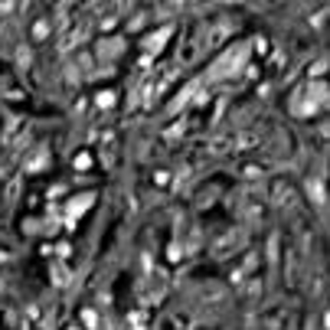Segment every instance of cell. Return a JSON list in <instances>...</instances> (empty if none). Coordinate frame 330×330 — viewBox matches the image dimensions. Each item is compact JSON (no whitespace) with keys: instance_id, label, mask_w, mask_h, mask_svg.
I'll return each instance as SVG.
<instances>
[{"instance_id":"1","label":"cell","mask_w":330,"mask_h":330,"mask_svg":"<svg viewBox=\"0 0 330 330\" xmlns=\"http://www.w3.org/2000/svg\"><path fill=\"white\" fill-rule=\"evenodd\" d=\"M245 56H248V46H232L213 69H209V82H219V79H226V76H235V72L245 66Z\"/></svg>"},{"instance_id":"2","label":"cell","mask_w":330,"mask_h":330,"mask_svg":"<svg viewBox=\"0 0 330 330\" xmlns=\"http://www.w3.org/2000/svg\"><path fill=\"white\" fill-rule=\"evenodd\" d=\"M232 206L239 209V216L245 222H258L265 213V196H261V190H242L239 200H232Z\"/></svg>"},{"instance_id":"3","label":"cell","mask_w":330,"mask_h":330,"mask_svg":"<svg viewBox=\"0 0 330 330\" xmlns=\"http://www.w3.org/2000/svg\"><path fill=\"white\" fill-rule=\"evenodd\" d=\"M245 245V232L242 229H226L222 235H216L213 245H209V252H213V258H226V255H232L235 248Z\"/></svg>"},{"instance_id":"4","label":"cell","mask_w":330,"mask_h":330,"mask_svg":"<svg viewBox=\"0 0 330 330\" xmlns=\"http://www.w3.org/2000/svg\"><path fill=\"white\" fill-rule=\"evenodd\" d=\"M268 196L278 209H294L297 206V193H294V186H288V180H275Z\"/></svg>"},{"instance_id":"5","label":"cell","mask_w":330,"mask_h":330,"mask_svg":"<svg viewBox=\"0 0 330 330\" xmlns=\"http://www.w3.org/2000/svg\"><path fill=\"white\" fill-rule=\"evenodd\" d=\"M85 36H89V20H79L76 27L62 30V36H59V53H69L72 46H79V43H85Z\"/></svg>"},{"instance_id":"6","label":"cell","mask_w":330,"mask_h":330,"mask_svg":"<svg viewBox=\"0 0 330 330\" xmlns=\"http://www.w3.org/2000/svg\"><path fill=\"white\" fill-rule=\"evenodd\" d=\"M160 294H164V275H160V271H151V275L144 278V284L138 288V297H141V304H151V301H157Z\"/></svg>"},{"instance_id":"7","label":"cell","mask_w":330,"mask_h":330,"mask_svg":"<svg viewBox=\"0 0 330 330\" xmlns=\"http://www.w3.org/2000/svg\"><path fill=\"white\" fill-rule=\"evenodd\" d=\"M261 327L265 330H288L291 327V310L275 307V310H268V314H261Z\"/></svg>"},{"instance_id":"8","label":"cell","mask_w":330,"mask_h":330,"mask_svg":"<svg viewBox=\"0 0 330 330\" xmlns=\"http://www.w3.org/2000/svg\"><path fill=\"white\" fill-rule=\"evenodd\" d=\"M317 108H320V105L314 102V95H307V89L294 92V98H291V111H294V115H314Z\"/></svg>"},{"instance_id":"9","label":"cell","mask_w":330,"mask_h":330,"mask_svg":"<svg viewBox=\"0 0 330 330\" xmlns=\"http://www.w3.org/2000/svg\"><path fill=\"white\" fill-rule=\"evenodd\" d=\"M232 144H235V151H252V147L261 144V131H255V128L239 131V134H232Z\"/></svg>"},{"instance_id":"10","label":"cell","mask_w":330,"mask_h":330,"mask_svg":"<svg viewBox=\"0 0 330 330\" xmlns=\"http://www.w3.org/2000/svg\"><path fill=\"white\" fill-rule=\"evenodd\" d=\"M92 200H95V196H92V193H85V196H79L76 203H69V213H66V226L76 229V216H82L85 209L92 206Z\"/></svg>"},{"instance_id":"11","label":"cell","mask_w":330,"mask_h":330,"mask_svg":"<svg viewBox=\"0 0 330 330\" xmlns=\"http://www.w3.org/2000/svg\"><path fill=\"white\" fill-rule=\"evenodd\" d=\"M167 36H170V27H160L157 33H151V36L144 40V49H147V53H160V49H164V40H167Z\"/></svg>"},{"instance_id":"12","label":"cell","mask_w":330,"mask_h":330,"mask_svg":"<svg viewBox=\"0 0 330 330\" xmlns=\"http://www.w3.org/2000/svg\"><path fill=\"white\" fill-rule=\"evenodd\" d=\"M46 164H49V151H46V147H36V151H33V157H27V173L43 170Z\"/></svg>"},{"instance_id":"13","label":"cell","mask_w":330,"mask_h":330,"mask_svg":"<svg viewBox=\"0 0 330 330\" xmlns=\"http://www.w3.org/2000/svg\"><path fill=\"white\" fill-rule=\"evenodd\" d=\"M307 193H310V200H314L317 206H323V203H327V196H323V183H320V177H310V180H307Z\"/></svg>"},{"instance_id":"14","label":"cell","mask_w":330,"mask_h":330,"mask_svg":"<svg viewBox=\"0 0 330 330\" xmlns=\"http://www.w3.org/2000/svg\"><path fill=\"white\" fill-rule=\"evenodd\" d=\"M196 89H200V82H190L183 92H180V98H173V105H170V111H180L186 102H190V95H196Z\"/></svg>"},{"instance_id":"15","label":"cell","mask_w":330,"mask_h":330,"mask_svg":"<svg viewBox=\"0 0 330 330\" xmlns=\"http://www.w3.org/2000/svg\"><path fill=\"white\" fill-rule=\"evenodd\" d=\"M121 49H124V46H121V40H105L102 46H98V53H102V59H115Z\"/></svg>"},{"instance_id":"16","label":"cell","mask_w":330,"mask_h":330,"mask_svg":"<svg viewBox=\"0 0 330 330\" xmlns=\"http://www.w3.org/2000/svg\"><path fill=\"white\" fill-rule=\"evenodd\" d=\"M232 134H229V138H216L213 141V144H209V154H229V151H232Z\"/></svg>"},{"instance_id":"17","label":"cell","mask_w":330,"mask_h":330,"mask_svg":"<svg viewBox=\"0 0 330 330\" xmlns=\"http://www.w3.org/2000/svg\"><path fill=\"white\" fill-rule=\"evenodd\" d=\"M20 128H23V121H20V118H10V121H7V131H4V141L10 144V141H14V134H17Z\"/></svg>"},{"instance_id":"18","label":"cell","mask_w":330,"mask_h":330,"mask_svg":"<svg viewBox=\"0 0 330 330\" xmlns=\"http://www.w3.org/2000/svg\"><path fill=\"white\" fill-rule=\"evenodd\" d=\"M49 30H53V27H49V20L43 17V20H36V27H33V36H36V40H46V36H49Z\"/></svg>"},{"instance_id":"19","label":"cell","mask_w":330,"mask_h":330,"mask_svg":"<svg viewBox=\"0 0 330 330\" xmlns=\"http://www.w3.org/2000/svg\"><path fill=\"white\" fill-rule=\"evenodd\" d=\"M53 281L56 284H69V268H66V265H56V268H53Z\"/></svg>"},{"instance_id":"20","label":"cell","mask_w":330,"mask_h":330,"mask_svg":"<svg viewBox=\"0 0 330 330\" xmlns=\"http://www.w3.org/2000/svg\"><path fill=\"white\" fill-rule=\"evenodd\" d=\"M261 294V278H252V281L245 284V297L252 301V297H258Z\"/></svg>"},{"instance_id":"21","label":"cell","mask_w":330,"mask_h":330,"mask_svg":"<svg viewBox=\"0 0 330 330\" xmlns=\"http://www.w3.org/2000/svg\"><path fill=\"white\" fill-rule=\"evenodd\" d=\"M95 105H98V108H111V105H115V92H98Z\"/></svg>"},{"instance_id":"22","label":"cell","mask_w":330,"mask_h":330,"mask_svg":"<svg viewBox=\"0 0 330 330\" xmlns=\"http://www.w3.org/2000/svg\"><path fill=\"white\" fill-rule=\"evenodd\" d=\"M89 164H92L89 154H79V157H76V170H89Z\"/></svg>"},{"instance_id":"23","label":"cell","mask_w":330,"mask_h":330,"mask_svg":"<svg viewBox=\"0 0 330 330\" xmlns=\"http://www.w3.org/2000/svg\"><path fill=\"white\" fill-rule=\"evenodd\" d=\"M17 59H20V66H23V69H27V66H30V49H27V46H23V49H20V53H17Z\"/></svg>"},{"instance_id":"24","label":"cell","mask_w":330,"mask_h":330,"mask_svg":"<svg viewBox=\"0 0 330 330\" xmlns=\"http://www.w3.org/2000/svg\"><path fill=\"white\" fill-rule=\"evenodd\" d=\"M82 320H85V327H95V323H98V317L92 314V310H85V314H82Z\"/></svg>"},{"instance_id":"25","label":"cell","mask_w":330,"mask_h":330,"mask_svg":"<svg viewBox=\"0 0 330 330\" xmlns=\"http://www.w3.org/2000/svg\"><path fill=\"white\" fill-rule=\"evenodd\" d=\"M17 193H20V183H17V180H14V183L7 186V200H17Z\"/></svg>"},{"instance_id":"26","label":"cell","mask_w":330,"mask_h":330,"mask_svg":"<svg viewBox=\"0 0 330 330\" xmlns=\"http://www.w3.org/2000/svg\"><path fill=\"white\" fill-rule=\"evenodd\" d=\"M323 69H327V59H320V62H317L314 69H310V76H323Z\"/></svg>"},{"instance_id":"27","label":"cell","mask_w":330,"mask_h":330,"mask_svg":"<svg viewBox=\"0 0 330 330\" xmlns=\"http://www.w3.org/2000/svg\"><path fill=\"white\" fill-rule=\"evenodd\" d=\"M245 177H248V180H258L261 170H258V167H245Z\"/></svg>"},{"instance_id":"28","label":"cell","mask_w":330,"mask_h":330,"mask_svg":"<svg viewBox=\"0 0 330 330\" xmlns=\"http://www.w3.org/2000/svg\"><path fill=\"white\" fill-rule=\"evenodd\" d=\"M98 23H102V30H108V27H115V17L108 14V17H102V20H98Z\"/></svg>"},{"instance_id":"29","label":"cell","mask_w":330,"mask_h":330,"mask_svg":"<svg viewBox=\"0 0 330 330\" xmlns=\"http://www.w3.org/2000/svg\"><path fill=\"white\" fill-rule=\"evenodd\" d=\"M167 255H170V258H173V261H177V258H180V245H177V242H173V245H170V252H167Z\"/></svg>"},{"instance_id":"30","label":"cell","mask_w":330,"mask_h":330,"mask_svg":"<svg viewBox=\"0 0 330 330\" xmlns=\"http://www.w3.org/2000/svg\"><path fill=\"white\" fill-rule=\"evenodd\" d=\"M69 330H79V327H69Z\"/></svg>"}]
</instances>
